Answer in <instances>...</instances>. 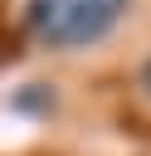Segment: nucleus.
Segmentation results:
<instances>
[{"label": "nucleus", "mask_w": 151, "mask_h": 156, "mask_svg": "<svg viewBox=\"0 0 151 156\" xmlns=\"http://www.w3.org/2000/svg\"><path fill=\"white\" fill-rule=\"evenodd\" d=\"M132 0H29L24 5V29L44 44V49H88L102 44L117 20L127 15Z\"/></svg>", "instance_id": "1"}, {"label": "nucleus", "mask_w": 151, "mask_h": 156, "mask_svg": "<svg viewBox=\"0 0 151 156\" xmlns=\"http://www.w3.org/2000/svg\"><path fill=\"white\" fill-rule=\"evenodd\" d=\"M136 88H141V93H146V98H151V58H146V63H141V68H136Z\"/></svg>", "instance_id": "2"}]
</instances>
